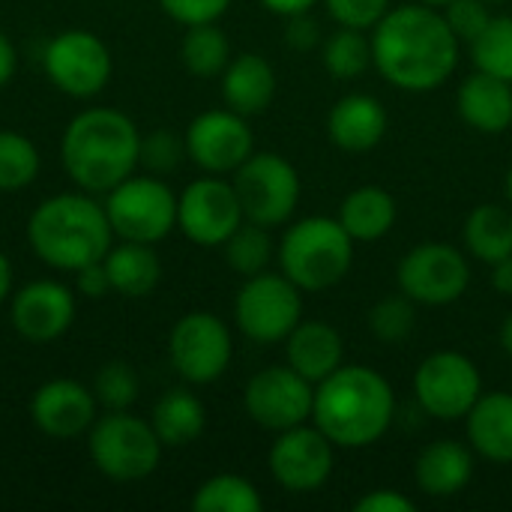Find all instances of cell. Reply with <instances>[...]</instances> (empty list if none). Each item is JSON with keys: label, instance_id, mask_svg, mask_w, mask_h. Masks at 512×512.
I'll list each match as a JSON object with an SVG mask.
<instances>
[{"label": "cell", "instance_id": "cell-1", "mask_svg": "<svg viewBox=\"0 0 512 512\" xmlns=\"http://www.w3.org/2000/svg\"><path fill=\"white\" fill-rule=\"evenodd\" d=\"M462 42L441 9L408 3L390 9L372 27V66L399 90H438L459 66Z\"/></svg>", "mask_w": 512, "mask_h": 512}, {"label": "cell", "instance_id": "cell-2", "mask_svg": "<svg viewBox=\"0 0 512 512\" xmlns=\"http://www.w3.org/2000/svg\"><path fill=\"white\" fill-rule=\"evenodd\" d=\"M60 165L78 189L105 195L141 168V129L117 108H84L60 135Z\"/></svg>", "mask_w": 512, "mask_h": 512}, {"label": "cell", "instance_id": "cell-3", "mask_svg": "<svg viewBox=\"0 0 512 512\" xmlns=\"http://www.w3.org/2000/svg\"><path fill=\"white\" fill-rule=\"evenodd\" d=\"M114 240L117 237L105 204L78 186L72 192L48 195L27 219V243L33 255L45 267L63 273H75L84 264L102 261Z\"/></svg>", "mask_w": 512, "mask_h": 512}, {"label": "cell", "instance_id": "cell-4", "mask_svg": "<svg viewBox=\"0 0 512 512\" xmlns=\"http://www.w3.org/2000/svg\"><path fill=\"white\" fill-rule=\"evenodd\" d=\"M396 396L390 381L369 366H339L315 387V426L333 447L363 450L381 441L393 423Z\"/></svg>", "mask_w": 512, "mask_h": 512}, {"label": "cell", "instance_id": "cell-5", "mask_svg": "<svg viewBox=\"0 0 512 512\" xmlns=\"http://www.w3.org/2000/svg\"><path fill=\"white\" fill-rule=\"evenodd\" d=\"M354 264V240L339 219L309 216L294 222L279 243V267L300 291L339 285Z\"/></svg>", "mask_w": 512, "mask_h": 512}, {"label": "cell", "instance_id": "cell-6", "mask_svg": "<svg viewBox=\"0 0 512 512\" xmlns=\"http://www.w3.org/2000/svg\"><path fill=\"white\" fill-rule=\"evenodd\" d=\"M84 438L93 468L114 483L147 480L159 468L165 450L150 420H141L132 411L99 414Z\"/></svg>", "mask_w": 512, "mask_h": 512}, {"label": "cell", "instance_id": "cell-7", "mask_svg": "<svg viewBox=\"0 0 512 512\" xmlns=\"http://www.w3.org/2000/svg\"><path fill=\"white\" fill-rule=\"evenodd\" d=\"M117 240L162 243L177 228V195L156 174H132L102 195Z\"/></svg>", "mask_w": 512, "mask_h": 512}, {"label": "cell", "instance_id": "cell-8", "mask_svg": "<svg viewBox=\"0 0 512 512\" xmlns=\"http://www.w3.org/2000/svg\"><path fill=\"white\" fill-rule=\"evenodd\" d=\"M42 69L60 93L72 99H93L108 87L114 75V57L93 30L69 27L45 42Z\"/></svg>", "mask_w": 512, "mask_h": 512}, {"label": "cell", "instance_id": "cell-9", "mask_svg": "<svg viewBox=\"0 0 512 512\" xmlns=\"http://www.w3.org/2000/svg\"><path fill=\"white\" fill-rule=\"evenodd\" d=\"M303 291L285 273H258L243 282L234 300L237 330L258 342L276 345L291 336L303 318Z\"/></svg>", "mask_w": 512, "mask_h": 512}, {"label": "cell", "instance_id": "cell-10", "mask_svg": "<svg viewBox=\"0 0 512 512\" xmlns=\"http://www.w3.org/2000/svg\"><path fill=\"white\" fill-rule=\"evenodd\" d=\"M234 189L243 216L264 228L291 222L300 204V174L279 153H252L234 171Z\"/></svg>", "mask_w": 512, "mask_h": 512}, {"label": "cell", "instance_id": "cell-11", "mask_svg": "<svg viewBox=\"0 0 512 512\" xmlns=\"http://www.w3.org/2000/svg\"><path fill=\"white\" fill-rule=\"evenodd\" d=\"M234 357L228 324L213 312H186L168 333V360L174 372L195 387L219 381Z\"/></svg>", "mask_w": 512, "mask_h": 512}, {"label": "cell", "instance_id": "cell-12", "mask_svg": "<svg viewBox=\"0 0 512 512\" xmlns=\"http://www.w3.org/2000/svg\"><path fill=\"white\" fill-rule=\"evenodd\" d=\"M243 219L234 183L219 174L198 177L177 195V231L195 246H222Z\"/></svg>", "mask_w": 512, "mask_h": 512}, {"label": "cell", "instance_id": "cell-13", "mask_svg": "<svg viewBox=\"0 0 512 512\" xmlns=\"http://www.w3.org/2000/svg\"><path fill=\"white\" fill-rule=\"evenodd\" d=\"M399 291L417 306H450L471 285V267L462 249L450 243H420L399 264Z\"/></svg>", "mask_w": 512, "mask_h": 512}, {"label": "cell", "instance_id": "cell-14", "mask_svg": "<svg viewBox=\"0 0 512 512\" xmlns=\"http://www.w3.org/2000/svg\"><path fill=\"white\" fill-rule=\"evenodd\" d=\"M420 408L438 420H462L483 396V378L471 357L459 351H438L426 357L414 375Z\"/></svg>", "mask_w": 512, "mask_h": 512}, {"label": "cell", "instance_id": "cell-15", "mask_svg": "<svg viewBox=\"0 0 512 512\" xmlns=\"http://www.w3.org/2000/svg\"><path fill=\"white\" fill-rule=\"evenodd\" d=\"M243 408L267 432H285L312 420L315 384L291 366H267L249 378L243 390Z\"/></svg>", "mask_w": 512, "mask_h": 512}, {"label": "cell", "instance_id": "cell-16", "mask_svg": "<svg viewBox=\"0 0 512 512\" xmlns=\"http://www.w3.org/2000/svg\"><path fill=\"white\" fill-rule=\"evenodd\" d=\"M186 156L204 171V174H234L252 153H255V135L249 129V117L225 108L201 111L186 135Z\"/></svg>", "mask_w": 512, "mask_h": 512}, {"label": "cell", "instance_id": "cell-17", "mask_svg": "<svg viewBox=\"0 0 512 512\" xmlns=\"http://www.w3.org/2000/svg\"><path fill=\"white\" fill-rule=\"evenodd\" d=\"M75 312V291L57 279H33L9 297V324L30 345H48L66 336Z\"/></svg>", "mask_w": 512, "mask_h": 512}, {"label": "cell", "instance_id": "cell-18", "mask_svg": "<svg viewBox=\"0 0 512 512\" xmlns=\"http://www.w3.org/2000/svg\"><path fill=\"white\" fill-rule=\"evenodd\" d=\"M270 474L273 480L294 492H318L333 474V441L318 426H294L279 432L270 447Z\"/></svg>", "mask_w": 512, "mask_h": 512}, {"label": "cell", "instance_id": "cell-19", "mask_svg": "<svg viewBox=\"0 0 512 512\" xmlns=\"http://www.w3.org/2000/svg\"><path fill=\"white\" fill-rule=\"evenodd\" d=\"M99 417V402L93 387L75 378H51L39 384L30 396V420L36 432L51 441H72L90 432Z\"/></svg>", "mask_w": 512, "mask_h": 512}, {"label": "cell", "instance_id": "cell-20", "mask_svg": "<svg viewBox=\"0 0 512 512\" xmlns=\"http://www.w3.org/2000/svg\"><path fill=\"white\" fill-rule=\"evenodd\" d=\"M387 123H390V117H387V108L381 105V99H375L369 93H348L333 105V111L327 117V132L339 150L369 153L372 147L381 144Z\"/></svg>", "mask_w": 512, "mask_h": 512}, {"label": "cell", "instance_id": "cell-21", "mask_svg": "<svg viewBox=\"0 0 512 512\" xmlns=\"http://www.w3.org/2000/svg\"><path fill=\"white\" fill-rule=\"evenodd\" d=\"M285 357L294 372L321 384L345 363V342L339 330L324 321H300L285 339Z\"/></svg>", "mask_w": 512, "mask_h": 512}, {"label": "cell", "instance_id": "cell-22", "mask_svg": "<svg viewBox=\"0 0 512 512\" xmlns=\"http://www.w3.org/2000/svg\"><path fill=\"white\" fill-rule=\"evenodd\" d=\"M456 108L471 129L486 135H501L512 123V84L477 69L459 84Z\"/></svg>", "mask_w": 512, "mask_h": 512}, {"label": "cell", "instance_id": "cell-23", "mask_svg": "<svg viewBox=\"0 0 512 512\" xmlns=\"http://www.w3.org/2000/svg\"><path fill=\"white\" fill-rule=\"evenodd\" d=\"M219 78H222L225 105L243 117L264 114L276 96V72L270 60L255 51H243L231 57V63L225 66Z\"/></svg>", "mask_w": 512, "mask_h": 512}, {"label": "cell", "instance_id": "cell-24", "mask_svg": "<svg viewBox=\"0 0 512 512\" xmlns=\"http://www.w3.org/2000/svg\"><path fill=\"white\" fill-rule=\"evenodd\" d=\"M111 291L129 300L147 297L159 288L162 282V258L150 243H135V240H114V246L102 258Z\"/></svg>", "mask_w": 512, "mask_h": 512}, {"label": "cell", "instance_id": "cell-25", "mask_svg": "<svg viewBox=\"0 0 512 512\" xmlns=\"http://www.w3.org/2000/svg\"><path fill=\"white\" fill-rule=\"evenodd\" d=\"M471 447L498 465H512V393H483L468 411Z\"/></svg>", "mask_w": 512, "mask_h": 512}, {"label": "cell", "instance_id": "cell-26", "mask_svg": "<svg viewBox=\"0 0 512 512\" xmlns=\"http://www.w3.org/2000/svg\"><path fill=\"white\" fill-rule=\"evenodd\" d=\"M417 486L432 498L459 495L474 477V456L459 441H435L414 462Z\"/></svg>", "mask_w": 512, "mask_h": 512}, {"label": "cell", "instance_id": "cell-27", "mask_svg": "<svg viewBox=\"0 0 512 512\" xmlns=\"http://www.w3.org/2000/svg\"><path fill=\"white\" fill-rule=\"evenodd\" d=\"M150 426L159 435L165 450L189 447L204 435L207 408L189 387H174L156 399V405L150 411Z\"/></svg>", "mask_w": 512, "mask_h": 512}, {"label": "cell", "instance_id": "cell-28", "mask_svg": "<svg viewBox=\"0 0 512 512\" xmlns=\"http://www.w3.org/2000/svg\"><path fill=\"white\" fill-rule=\"evenodd\" d=\"M336 219L354 243H372L381 240L396 225V201L381 186H360L351 195H345Z\"/></svg>", "mask_w": 512, "mask_h": 512}, {"label": "cell", "instance_id": "cell-29", "mask_svg": "<svg viewBox=\"0 0 512 512\" xmlns=\"http://www.w3.org/2000/svg\"><path fill=\"white\" fill-rule=\"evenodd\" d=\"M462 237L474 258L498 264L512 255V213L501 204H483L468 216Z\"/></svg>", "mask_w": 512, "mask_h": 512}, {"label": "cell", "instance_id": "cell-30", "mask_svg": "<svg viewBox=\"0 0 512 512\" xmlns=\"http://www.w3.org/2000/svg\"><path fill=\"white\" fill-rule=\"evenodd\" d=\"M180 60H183L186 72L195 78H219L225 72V66L231 63V42L216 21L192 24L183 33Z\"/></svg>", "mask_w": 512, "mask_h": 512}, {"label": "cell", "instance_id": "cell-31", "mask_svg": "<svg viewBox=\"0 0 512 512\" xmlns=\"http://www.w3.org/2000/svg\"><path fill=\"white\" fill-rule=\"evenodd\" d=\"M195 512H261L264 498L252 480L240 474H216L204 480L192 495Z\"/></svg>", "mask_w": 512, "mask_h": 512}, {"label": "cell", "instance_id": "cell-32", "mask_svg": "<svg viewBox=\"0 0 512 512\" xmlns=\"http://www.w3.org/2000/svg\"><path fill=\"white\" fill-rule=\"evenodd\" d=\"M222 252H225L228 267L237 276H243V279L258 276L273 261V237H270V228L243 219L240 228L222 243Z\"/></svg>", "mask_w": 512, "mask_h": 512}, {"label": "cell", "instance_id": "cell-33", "mask_svg": "<svg viewBox=\"0 0 512 512\" xmlns=\"http://www.w3.org/2000/svg\"><path fill=\"white\" fill-rule=\"evenodd\" d=\"M321 60H324V69L339 81L360 78L372 66V36H366V30H357V27H339L324 42Z\"/></svg>", "mask_w": 512, "mask_h": 512}, {"label": "cell", "instance_id": "cell-34", "mask_svg": "<svg viewBox=\"0 0 512 512\" xmlns=\"http://www.w3.org/2000/svg\"><path fill=\"white\" fill-rule=\"evenodd\" d=\"M39 168V147L15 129H0V192H21L33 186Z\"/></svg>", "mask_w": 512, "mask_h": 512}, {"label": "cell", "instance_id": "cell-35", "mask_svg": "<svg viewBox=\"0 0 512 512\" xmlns=\"http://www.w3.org/2000/svg\"><path fill=\"white\" fill-rule=\"evenodd\" d=\"M471 60L480 72L512 84V18L492 15L486 30L471 42Z\"/></svg>", "mask_w": 512, "mask_h": 512}, {"label": "cell", "instance_id": "cell-36", "mask_svg": "<svg viewBox=\"0 0 512 512\" xmlns=\"http://www.w3.org/2000/svg\"><path fill=\"white\" fill-rule=\"evenodd\" d=\"M141 393V378L132 363L126 360H108L99 366L93 378V396L99 408L105 411H129L138 402Z\"/></svg>", "mask_w": 512, "mask_h": 512}, {"label": "cell", "instance_id": "cell-37", "mask_svg": "<svg viewBox=\"0 0 512 512\" xmlns=\"http://www.w3.org/2000/svg\"><path fill=\"white\" fill-rule=\"evenodd\" d=\"M417 327V303L408 294H390L369 312V330L384 345L405 342Z\"/></svg>", "mask_w": 512, "mask_h": 512}, {"label": "cell", "instance_id": "cell-38", "mask_svg": "<svg viewBox=\"0 0 512 512\" xmlns=\"http://www.w3.org/2000/svg\"><path fill=\"white\" fill-rule=\"evenodd\" d=\"M183 159H186V141L171 129H153L141 135V168L147 174L165 177L177 171Z\"/></svg>", "mask_w": 512, "mask_h": 512}, {"label": "cell", "instance_id": "cell-39", "mask_svg": "<svg viewBox=\"0 0 512 512\" xmlns=\"http://www.w3.org/2000/svg\"><path fill=\"white\" fill-rule=\"evenodd\" d=\"M444 18H447L450 30L456 33V39L471 45L492 21V12H489L486 0H450L444 6Z\"/></svg>", "mask_w": 512, "mask_h": 512}, {"label": "cell", "instance_id": "cell-40", "mask_svg": "<svg viewBox=\"0 0 512 512\" xmlns=\"http://www.w3.org/2000/svg\"><path fill=\"white\" fill-rule=\"evenodd\" d=\"M333 21L339 27H357V30H372L387 12L390 0H324Z\"/></svg>", "mask_w": 512, "mask_h": 512}, {"label": "cell", "instance_id": "cell-41", "mask_svg": "<svg viewBox=\"0 0 512 512\" xmlns=\"http://www.w3.org/2000/svg\"><path fill=\"white\" fill-rule=\"evenodd\" d=\"M156 3L171 21H177L183 27L219 21L231 6V0H156Z\"/></svg>", "mask_w": 512, "mask_h": 512}, {"label": "cell", "instance_id": "cell-42", "mask_svg": "<svg viewBox=\"0 0 512 512\" xmlns=\"http://www.w3.org/2000/svg\"><path fill=\"white\" fill-rule=\"evenodd\" d=\"M75 291L87 300H102V297L114 294L105 264L93 261V264H84L81 270H75Z\"/></svg>", "mask_w": 512, "mask_h": 512}, {"label": "cell", "instance_id": "cell-43", "mask_svg": "<svg viewBox=\"0 0 512 512\" xmlns=\"http://www.w3.org/2000/svg\"><path fill=\"white\" fill-rule=\"evenodd\" d=\"M285 42L294 51H312L321 42V30L315 24V18H309V12L303 15H291L288 18V30H285Z\"/></svg>", "mask_w": 512, "mask_h": 512}, {"label": "cell", "instance_id": "cell-44", "mask_svg": "<svg viewBox=\"0 0 512 512\" xmlns=\"http://www.w3.org/2000/svg\"><path fill=\"white\" fill-rule=\"evenodd\" d=\"M354 512H414V504H411V498H405L393 489H378V492L363 495L354 504Z\"/></svg>", "mask_w": 512, "mask_h": 512}, {"label": "cell", "instance_id": "cell-45", "mask_svg": "<svg viewBox=\"0 0 512 512\" xmlns=\"http://www.w3.org/2000/svg\"><path fill=\"white\" fill-rule=\"evenodd\" d=\"M18 72V48L15 42L0 30V87H6Z\"/></svg>", "mask_w": 512, "mask_h": 512}, {"label": "cell", "instance_id": "cell-46", "mask_svg": "<svg viewBox=\"0 0 512 512\" xmlns=\"http://www.w3.org/2000/svg\"><path fill=\"white\" fill-rule=\"evenodd\" d=\"M318 0H261L264 9H270L273 15H282V18H291V15H303L315 6Z\"/></svg>", "mask_w": 512, "mask_h": 512}, {"label": "cell", "instance_id": "cell-47", "mask_svg": "<svg viewBox=\"0 0 512 512\" xmlns=\"http://www.w3.org/2000/svg\"><path fill=\"white\" fill-rule=\"evenodd\" d=\"M12 291H15V276H12V261L6 258V252L0 249V306H6L9 303V297H12Z\"/></svg>", "mask_w": 512, "mask_h": 512}, {"label": "cell", "instance_id": "cell-48", "mask_svg": "<svg viewBox=\"0 0 512 512\" xmlns=\"http://www.w3.org/2000/svg\"><path fill=\"white\" fill-rule=\"evenodd\" d=\"M492 267H495V273H492L495 288H498L501 294L512 297V255L510 258H504V261H498V264H492Z\"/></svg>", "mask_w": 512, "mask_h": 512}, {"label": "cell", "instance_id": "cell-49", "mask_svg": "<svg viewBox=\"0 0 512 512\" xmlns=\"http://www.w3.org/2000/svg\"><path fill=\"white\" fill-rule=\"evenodd\" d=\"M501 348L512 357V312L504 318V327H501Z\"/></svg>", "mask_w": 512, "mask_h": 512}, {"label": "cell", "instance_id": "cell-50", "mask_svg": "<svg viewBox=\"0 0 512 512\" xmlns=\"http://www.w3.org/2000/svg\"><path fill=\"white\" fill-rule=\"evenodd\" d=\"M504 192H507V201L512 204V165H510V171H507V183H504Z\"/></svg>", "mask_w": 512, "mask_h": 512}, {"label": "cell", "instance_id": "cell-51", "mask_svg": "<svg viewBox=\"0 0 512 512\" xmlns=\"http://www.w3.org/2000/svg\"><path fill=\"white\" fill-rule=\"evenodd\" d=\"M417 3H426V6H435V9H444L450 0H417Z\"/></svg>", "mask_w": 512, "mask_h": 512}, {"label": "cell", "instance_id": "cell-52", "mask_svg": "<svg viewBox=\"0 0 512 512\" xmlns=\"http://www.w3.org/2000/svg\"><path fill=\"white\" fill-rule=\"evenodd\" d=\"M489 6H498V3H507V0H486Z\"/></svg>", "mask_w": 512, "mask_h": 512}]
</instances>
